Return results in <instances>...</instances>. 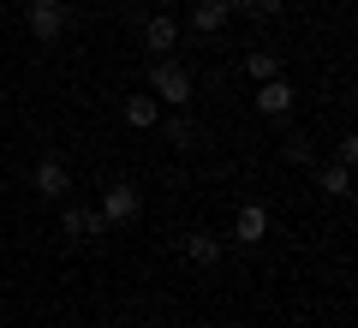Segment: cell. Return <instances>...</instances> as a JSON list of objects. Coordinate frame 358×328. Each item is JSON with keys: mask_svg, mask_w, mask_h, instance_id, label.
Masks as SVG:
<instances>
[{"mask_svg": "<svg viewBox=\"0 0 358 328\" xmlns=\"http://www.w3.org/2000/svg\"><path fill=\"white\" fill-rule=\"evenodd\" d=\"M150 96L162 101V108H185V101H192V72H185L173 54L155 60V66H150Z\"/></svg>", "mask_w": 358, "mask_h": 328, "instance_id": "obj_1", "label": "cell"}, {"mask_svg": "<svg viewBox=\"0 0 358 328\" xmlns=\"http://www.w3.org/2000/svg\"><path fill=\"white\" fill-rule=\"evenodd\" d=\"M24 24L36 42H60L66 36V0H30L24 6Z\"/></svg>", "mask_w": 358, "mask_h": 328, "instance_id": "obj_2", "label": "cell"}, {"mask_svg": "<svg viewBox=\"0 0 358 328\" xmlns=\"http://www.w3.org/2000/svg\"><path fill=\"white\" fill-rule=\"evenodd\" d=\"M30 185H36V197H42V203H66V191H72V173H66L60 155H42L36 173H30Z\"/></svg>", "mask_w": 358, "mask_h": 328, "instance_id": "obj_3", "label": "cell"}, {"mask_svg": "<svg viewBox=\"0 0 358 328\" xmlns=\"http://www.w3.org/2000/svg\"><path fill=\"white\" fill-rule=\"evenodd\" d=\"M138 215H143V191L138 185H108V197H102V221H108V227L138 221Z\"/></svg>", "mask_w": 358, "mask_h": 328, "instance_id": "obj_4", "label": "cell"}, {"mask_svg": "<svg viewBox=\"0 0 358 328\" xmlns=\"http://www.w3.org/2000/svg\"><path fill=\"white\" fill-rule=\"evenodd\" d=\"M60 227H66V239H102V233H108V221H102V209L66 203V209H60Z\"/></svg>", "mask_w": 358, "mask_h": 328, "instance_id": "obj_5", "label": "cell"}, {"mask_svg": "<svg viewBox=\"0 0 358 328\" xmlns=\"http://www.w3.org/2000/svg\"><path fill=\"white\" fill-rule=\"evenodd\" d=\"M257 114H263V120H287V114H293V84H287V78L257 84Z\"/></svg>", "mask_w": 358, "mask_h": 328, "instance_id": "obj_6", "label": "cell"}, {"mask_svg": "<svg viewBox=\"0 0 358 328\" xmlns=\"http://www.w3.org/2000/svg\"><path fill=\"white\" fill-rule=\"evenodd\" d=\"M263 239H268V209L263 203H245L233 215V245H263Z\"/></svg>", "mask_w": 358, "mask_h": 328, "instance_id": "obj_7", "label": "cell"}, {"mask_svg": "<svg viewBox=\"0 0 358 328\" xmlns=\"http://www.w3.org/2000/svg\"><path fill=\"white\" fill-rule=\"evenodd\" d=\"M143 48H150L155 60H167V54L179 48V18H167V13H155L150 24H143Z\"/></svg>", "mask_w": 358, "mask_h": 328, "instance_id": "obj_8", "label": "cell"}, {"mask_svg": "<svg viewBox=\"0 0 358 328\" xmlns=\"http://www.w3.org/2000/svg\"><path fill=\"white\" fill-rule=\"evenodd\" d=\"M221 251H227V245H221L215 233H203V227H197V233H185V257H192L197 269H215V263H221Z\"/></svg>", "mask_w": 358, "mask_h": 328, "instance_id": "obj_9", "label": "cell"}, {"mask_svg": "<svg viewBox=\"0 0 358 328\" xmlns=\"http://www.w3.org/2000/svg\"><path fill=\"white\" fill-rule=\"evenodd\" d=\"M126 126L131 131H155L162 126V101L155 96H126Z\"/></svg>", "mask_w": 358, "mask_h": 328, "instance_id": "obj_10", "label": "cell"}, {"mask_svg": "<svg viewBox=\"0 0 358 328\" xmlns=\"http://www.w3.org/2000/svg\"><path fill=\"white\" fill-rule=\"evenodd\" d=\"M317 191H322V197H352V167L317 162Z\"/></svg>", "mask_w": 358, "mask_h": 328, "instance_id": "obj_11", "label": "cell"}, {"mask_svg": "<svg viewBox=\"0 0 358 328\" xmlns=\"http://www.w3.org/2000/svg\"><path fill=\"white\" fill-rule=\"evenodd\" d=\"M227 18H233V13H227V0H197V6H192V30H203V36H215Z\"/></svg>", "mask_w": 358, "mask_h": 328, "instance_id": "obj_12", "label": "cell"}, {"mask_svg": "<svg viewBox=\"0 0 358 328\" xmlns=\"http://www.w3.org/2000/svg\"><path fill=\"white\" fill-rule=\"evenodd\" d=\"M245 72H251L257 84H268V78H281V54H275V48H251V60H245Z\"/></svg>", "mask_w": 358, "mask_h": 328, "instance_id": "obj_13", "label": "cell"}, {"mask_svg": "<svg viewBox=\"0 0 358 328\" xmlns=\"http://www.w3.org/2000/svg\"><path fill=\"white\" fill-rule=\"evenodd\" d=\"M162 138L173 143V150H192V143H197V131H192V120H185V108H179V114L162 126Z\"/></svg>", "mask_w": 358, "mask_h": 328, "instance_id": "obj_14", "label": "cell"}, {"mask_svg": "<svg viewBox=\"0 0 358 328\" xmlns=\"http://www.w3.org/2000/svg\"><path fill=\"white\" fill-rule=\"evenodd\" d=\"M227 13H251V18H275L281 0H227Z\"/></svg>", "mask_w": 358, "mask_h": 328, "instance_id": "obj_15", "label": "cell"}, {"mask_svg": "<svg viewBox=\"0 0 358 328\" xmlns=\"http://www.w3.org/2000/svg\"><path fill=\"white\" fill-rule=\"evenodd\" d=\"M334 162H341V167H352V162H358V138H352V131L334 143Z\"/></svg>", "mask_w": 358, "mask_h": 328, "instance_id": "obj_16", "label": "cell"}]
</instances>
